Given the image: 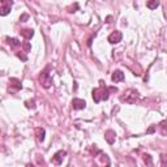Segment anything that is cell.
Listing matches in <instances>:
<instances>
[{
    "mask_svg": "<svg viewBox=\"0 0 167 167\" xmlns=\"http://www.w3.org/2000/svg\"><path fill=\"white\" fill-rule=\"evenodd\" d=\"M91 94H93V101L95 103H98V102H101V101H107L110 97V89L106 86V85H103V82L101 81V86L94 89Z\"/></svg>",
    "mask_w": 167,
    "mask_h": 167,
    "instance_id": "1",
    "label": "cell"
},
{
    "mask_svg": "<svg viewBox=\"0 0 167 167\" xmlns=\"http://www.w3.org/2000/svg\"><path fill=\"white\" fill-rule=\"evenodd\" d=\"M138 99H140V93H138L136 89H128L127 91H124V94L122 97H120V101L125 102V103H129V105H134Z\"/></svg>",
    "mask_w": 167,
    "mask_h": 167,
    "instance_id": "2",
    "label": "cell"
},
{
    "mask_svg": "<svg viewBox=\"0 0 167 167\" xmlns=\"http://www.w3.org/2000/svg\"><path fill=\"white\" fill-rule=\"evenodd\" d=\"M39 82H41L42 86L46 88V89L51 86L52 79H51V76H50V73H48V68L45 69L43 72H41V74H39Z\"/></svg>",
    "mask_w": 167,
    "mask_h": 167,
    "instance_id": "3",
    "label": "cell"
},
{
    "mask_svg": "<svg viewBox=\"0 0 167 167\" xmlns=\"http://www.w3.org/2000/svg\"><path fill=\"white\" fill-rule=\"evenodd\" d=\"M12 1H8V0H1L0 1V16H7L10 12V8H12Z\"/></svg>",
    "mask_w": 167,
    "mask_h": 167,
    "instance_id": "4",
    "label": "cell"
},
{
    "mask_svg": "<svg viewBox=\"0 0 167 167\" xmlns=\"http://www.w3.org/2000/svg\"><path fill=\"white\" fill-rule=\"evenodd\" d=\"M122 38H123V34L120 33L119 30H115V31H112V33L108 35V42L111 45H116V43H119V42L122 41Z\"/></svg>",
    "mask_w": 167,
    "mask_h": 167,
    "instance_id": "5",
    "label": "cell"
},
{
    "mask_svg": "<svg viewBox=\"0 0 167 167\" xmlns=\"http://www.w3.org/2000/svg\"><path fill=\"white\" fill-rule=\"evenodd\" d=\"M67 155V151L65 150H59V151H56L55 154H54V157H52V162L56 163V165H60V163L63 162V159L64 157Z\"/></svg>",
    "mask_w": 167,
    "mask_h": 167,
    "instance_id": "6",
    "label": "cell"
},
{
    "mask_svg": "<svg viewBox=\"0 0 167 167\" xmlns=\"http://www.w3.org/2000/svg\"><path fill=\"white\" fill-rule=\"evenodd\" d=\"M72 107L74 110H84L86 107V102L84 99H80V98H74L72 101Z\"/></svg>",
    "mask_w": 167,
    "mask_h": 167,
    "instance_id": "7",
    "label": "cell"
},
{
    "mask_svg": "<svg viewBox=\"0 0 167 167\" xmlns=\"http://www.w3.org/2000/svg\"><path fill=\"white\" fill-rule=\"evenodd\" d=\"M105 140L107 141L110 145H112L114 143H115V140H116V133L114 132L112 129L106 131V132H105Z\"/></svg>",
    "mask_w": 167,
    "mask_h": 167,
    "instance_id": "8",
    "label": "cell"
},
{
    "mask_svg": "<svg viewBox=\"0 0 167 167\" xmlns=\"http://www.w3.org/2000/svg\"><path fill=\"white\" fill-rule=\"evenodd\" d=\"M9 86L13 89V90H16V91H19L22 89V84H21V81L19 79H10L9 80Z\"/></svg>",
    "mask_w": 167,
    "mask_h": 167,
    "instance_id": "9",
    "label": "cell"
},
{
    "mask_svg": "<svg viewBox=\"0 0 167 167\" xmlns=\"http://www.w3.org/2000/svg\"><path fill=\"white\" fill-rule=\"evenodd\" d=\"M111 80L114 81V82H120V81L124 80V73L122 72V71H114Z\"/></svg>",
    "mask_w": 167,
    "mask_h": 167,
    "instance_id": "10",
    "label": "cell"
},
{
    "mask_svg": "<svg viewBox=\"0 0 167 167\" xmlns=\"http://www.w3.org/2000/svg\"><path fill=\"white\" fill-rule=\"evenodd\" d=\"M35 136H37V140L39 141V143H43L45 136H46V131L43 128H37V129H35Z\"/></svg>",
    "mask_w": 167,
    "mask_h": 167,
    "instance_id": "11",
    "label": "cell"
},
{
    "mask_svg": "<svg viewBox=\"0 0 167 167\" xmlns=\"http://www.w3.org/2000/svg\"><path fill=\"white\" fill-rule=\"evenodd\" d=\"M20 33H21V35H22L25 39H31L33 35H34V30L33 29H22Z\"/></svg>",
    "mask_w": 167,
    "mask_h": 167,
    "instance_id": "12",
    "label": "cell"
},
{
    "mask_svg": "<svg viewBox=\"0 0 167 167\" xmlns=\"http://www.w3.org/2000/svg\"><path fill=\"white\" fill-rule=\"evenodd\" d=\"M159 131H161V134L162 136H167V120H163V122L159 123Z\"/></svg>",
    "mask_w": 167,
    "mask_h": 167,
    "instance_id": "13",
    "label": "cell"
},
{
    "mask_svg": "<svg viewBox=\"0 0 167 167\" xmlns=\"http://www.w3.org/2000/svg\"><path fill=\"white\" fill-rule=\"evenodd\" d=\"M5 41L8 42V45L10 47H19V46H21V42L17 38H7Z\"/></svg>",
    "mask_w": 167,
    "mask_h": 167,
    "instance_id": "14",
    "label": "cell"
},
{
    "mask_svg": "<svg viewBox=\"0 0 167 167\" xmlns=\"http://www.w3.org/2000/svg\"><path fill=\"white\" fill-rule=\"evenodd\" d=\"M146 7L149 9H157L159 7V1H157V0H151V1H148L146 3Z\"/></svg>",
    "mask_w": 167,
    "mask_h": 167,
    "instance_id": "15",
    "label": "cell"
},
{
    "mask_svg": "<svg viewBox=\"0 0 167 167\" xmlns=\"http://www.w3.org/2000/svg\"><path fill=\"white\" fill-rule=\"evenodd\" d=\"M144 162L146 166H153V159L150 154H144Z\"/></svg>",
    "mask_w": 167,
    "mask_h": 167,
    "instance_id": "16",
    "label": "cell"
},
{
    "mask_svg": "<svg viewBox=\"0 0 167 167\" xmlns=\"http://www.w3.org/2000/svg\"><path fill=\"white\" fill-rule=\"evenodd\" d=\"M25 106H26V108H35V101L34 99H29V101L25 102Z\"/></svg>",
    "mask_w": 167,
    "mask_h": 167,
    "instance_id": "17",
    "label": "cell"
},
{
    "mask_svg": "<svg viewBox=\"0 0 167 167\" xmlns=\"http://www.w3.org/2000/svg\"><path fill=\"white\" fill-rule=\"evenodd\" d=\"M161 167H167V154H161Z\"/></svg>",
    "mask_w": 167,
    "mask_h": 167,
    "instance_id": "18",
    "label": "cell"
},
{
    "mask_svg": "<svg viewBox=\"0 0 167 167\" xmlns=\"http://www.w3.org/2000/svg\"><path fill=\"white\" fill-rule=\"evenodd\" d=\"M27 19H29V15H26V13H24V15L20 17V21H21V22H25V21H26Z\"/></svg>",
    "mask_w": 167,
    "mask_h": 167,
    "instance_id": "19",
    "label": "cell"
},
{
    "mask_svg": "<svg viewBox=\"0 0 167 167\" xmlns=\"http://www.w3.org/2000/svg\"><path fill=\"white\" fill-rule=\"evenodd\" d=\"M155 128H157V125H151V127H150V128H149V129L146 131V133H149V134H150V133H154Z\"/></svg>",
    "mask_w": 167,
    "mask_h": 167,
    "instance_id": "20",
    "label": "cell"
},
{
    "mask_svg": "<svg viewBox=\"0 0 167 167\" xmlns=\"http://www.w3.org/2000/svg\"><path fill=\"white\" fill-rule=\"evenodd\" d=\"M17 56H19V58H20L21 60H24V62H26V60H27L26 56H25L24 54H20V52H17Z\"/></svg>",
    "mask_w": 167,
    "mask_h": 167,
    "instance_id": "21",
    "label": "cell"
},
{
    "mask_svg": "<svg viewBox=\"0 0 167 167\" xmlns=\"http://www.w3.org/2000/svg\"><path fill=\"white\" fill-rule=\"evenodd\" d=\"M77 8H79V4H77V3H76V4H74V5H72V7H71V8H68V9H69V12H71V13H73V12H74L73 9H77Z\"/></svg>",
    "mask_w": 167,
    "mask_h": 167,
    "instance_id": "22",
    "label": "cell"
},
{
    "mask_svg": "<svg viewBox=\"0 0 167 167\" xmlns=\"http://www.w3.org/2000/svg\"><path fill=\"white\" fill-rule=\"evenodd\" d=\"M24 48H25V51L27 52V51L30 50V45H29V43H25V45H24Z\"/></svg>",
    "mask_w": 167,
    "mask_h": 167,
    "instance_id": "23",
    "label": "cell"
},
{
    "mask_svg": "<svg viewBox=\"0 0 167 167\" xmlns=\"http://www.w3.org/2000/svg\"><path fill=\"white\" fill-rule=\"evenodd\" d=\"M108 89H110V91H118V89L114 88V86H112V88H108Z\"/></svg>",
    "mask_w": 167,
    "mask_h": 167,
    "instance_id": "24",
    "label": "cell"
},
{
    "mask_svg": "<svg viewBox=\"0 0 167 167\" xmlns=\"http://www.w3.org/2000/svg\"><path fill=\"white\" fill-rule=\"evenodd\" d=\"M26 167H35V166H34V165H31V163H27Z\"/></svg>",
    "mask_w": 167,
    "mask_h": 167,
    "instance_id": "25",
    "label": "cell"
}]
</instances>
